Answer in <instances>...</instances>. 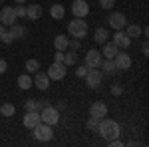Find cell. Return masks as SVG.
I'll use <instances>...</instances> for the list:
<instances>
[{
    "mask_svg": "<svg viewBox=\"0 0 149 147\" xmlns=\"http://www.w3.org/2000/svg\"><path fill=\"white\" fill-rule=\"evenodd\" d=\"M97 133L105 139V141H109V139H115V137L121 135V127L119 123L115 121V119H100V125H97Z\"/></svg>",
    "mask_w": 149,
    "mask_h": 147,
    "instance_id": "6da1fadb",
    "label": "cell"
},
{
    "mask_svg": "<svg viewBox=\"0 0 149 147\" xmlns=\"http://www.w3.org/2000/svg\"><path fill=\"white\" fill-rule=\"evenodd\" d=\"M68 32L74 38H84L88 34V22H84V18H74L68 24Z\"/></svg>",
    "mask_w": 149,
    "mask_h": 147,
    "instance_id": "7a4b0ae2",
    "label": "cell"
},
{
    "mask_svg": "<svg viewBox=\"0 0 149 147\" xmlns=\"http://www.w3.org/2000/svg\"><path fill=\"white\" fill-rule=\"evenodd\" d=\"M86 84H88V88H100L102 86V79H103V72L97 68H88V72H86Z\"/></svg>",
    "mask_w": 149,
    "mask_h": 147,
    "instance_id": "3957f363",
    "label": "cell"
},
{
    "mask_svg": "<svg viewBox=\"0 0 149 147\" xmlns=\"http://www.w3.org/2000/svg\"><path fill=\"white\" fill-rule=\"evenodd\" d=\"M40 117H42V123L46 125H56L58 119H60V113H58L56 107H52V105H46V107H42V111H40Z\"/></svg>",
    "mask_w": 149,
    "mask_h": 147,
    "instance_id": "277c9868",
    "label": "cell"
},
{
    "mask_svg": "<svg viewBox=\"0 0 149 147\" xmlns=\"http://www.w3.org/2000/svg\"><path fill=\"white\" fill-rule=\"evenodd\" d=\"M32 131H34V137L38 139V141H50V139L54 137L52 125H46V123H42V121H40V123L36 125V127L32 129Z\"/></svg>",
    "mask_w": 149,
    "mask_h": 147,
    "instance_id": "5b68a950",
    "label": "cell"
},
{
    "mask_svg": "<svg viewBox=\"0 0 149 147\" xmlns=\"http://www.w3.org/2000/svg\"><path fill=\"white\" fill-rule=\"evenodd\" d=\"M68 66H66V64H64V62H54V64H52V66H50V68H48V78L50 79H64L66 78V72H68Z\"/></svg>",
    "mask_w": 149,
    "mask_h": 147,
    "instance_id": "8992f818",
    "label": "cell"
},
{
    "mask_svg": "<svg viewBox=\"0 0 149 147\" xmlns=\"http://www.w3.org/2000/svg\"><path fill=\"white\" fill-rule=\"evenodd\" d=\"M72 14H74V18H86L90 14V4L86 0H74L72 2Z\"/></svg>",
    "mask_w": 149,
    "mask_h": 147,
    "instance_id": "52a82bcc",
    "label": "cell"
},
{
    "mask_svg": "<svg viewBox=\"0 0 149 147\" xmlns=\"http://www.w3.org/2000/svg\"><path fill=\"white\" fill-rule=\"evenodd\" d=\"M16 20H18V16L14 12V6H4L0 10V22L4 26H12V24H16Z\"/></svg>",
    "mask_w": 149,
    "mask_h": 147,
    "instance_id": "ba28073f",
    "label": "cell"
},
{
    "mask_svg": "<svg viewBox=\"0 0 149 147\" xmlns=\"http://www.w3.org/2000/svg\"><path fill=\"white\" fill-rule=\"evenodd\" d=\"M107 22H109V26L113 28V30H123L127 24V18L125 14H121V12H113L109 18H107Z\"/></svg>",
    "mask_w": 149,
    "mask_h": 147,
    "instance_id": "9c48e42d",
    "label": "cell"
},
{
    "mask_svg": "<svg viewBox=\"0 0 149 147\" xmlns=\"http://www.w3.org/2000/svg\"><path fill=\"white\" fill-rule=\"evenodd\" d=\"M102 52H97V50H90L88 54H86V66L88 68H100V64H102Z\"/></svg>",
    "mask_w": 149,
    "mask_h": 147,
    "instance_id": "30bf717a",
    "label": "cell"
},
{
    "mask_svg": "<svg viewBox=\"0 0 149 147\" xmlns=\"http://www.w3.org/2000/svg\"><path fill=\"white\" fill-rule=\"evenodd\" d=\"M113 64L117 70H129L131 68V58H129V54H121V52H117L113 58Z\"/></svg>",
    "mask_w": 149,
    "mask_h": 147,
    "instance_id": "8fae6325",
    "label": "cell"
},
{
    "mask_svg": "<svg viewBox=\"0 0 149 147\" xmlns=\"http://www.w3.org/2000/svg\"><path fill=\"white\" fill-rule=\"evenodd\" d=\"M90 115L103 119V117L107 115V105H105L103 102H93L92 105H90Z\"/></svg>",
    "mask_w": 149,
    "mask_h": 147,
    "instance_id": "7c38bea8",
    "label": "cell"
},
{
    "mask_svg": "<svg viewBox=\"0 0 149 147\" xmlns=\"http://www.w3.org/2000/svg\"><path fill=\"white\" fill-rule=\"evenodd\" d=\"M40 121H42L40 111H26V115H24V127H28V129H34Z\"/></svg>",
    "mask_w": 149,
    "mask_h": 147,
    "instance_id": "4fadbf2b",
    "label": "cell"
},
{
    "mask_svg": "<svg viewBox=\"0 0 149 147\" xmlns=\"http://www.w3.org/2000/svg\"><path fill=\"white\" fill-rule=\"evenodd\" d=\"M113 44L117 46V48H129V44H131V38L123 32V30H115V36H113Z\"/></svg>",
    "mask_w": 149,
    "mask_h": 147,
    "instance_id": "5bb4252c",
    "label": "cell"
},
{
    "mask_svg": "<svg viewBox=\"0 0 149 147\" xmlns=\"http://www.w3.org/2000/svg\"><path fill=\"white\" fill-rule=\"evenodd\" d=\"M34 84H36L38 90L46 91L48 88H50V78H48V74H42V72L38 70V72H36V78H34Z\"/></svg>",
    "mask_w": 149,
    "mask_h": 147,
    "instance_id": "9a60e30c",
    "label": "cell"
},
{
    "mask_svg": "<svg viewBox=\"0 0 149 147\" xmlns=\"http://www.w3.org/2000/svg\"><path fill=\"white\" fill-rule=\"evenodd\" d=\"M103 46V50H102V56L105 58V60H113L115 58V54L119 52V48L113 44V42H105V44H102Z\"/></svg>",
    "mask_w": 149,
    "mask_h": 147,
    "instance_id": "2e32d148",
    "label": "cell"
},
{
    "mask_svg": "<svg viewBox=\"0 0 149 147\" xmlns=\"http://www.w3.org/2000/svg\"><path fill=\"white\" fill-rule=\"evenodd\" d=\"M8 34L14 38V40H22V38H26V28L24 26H20V24H12L10 26V30H8Z\"/></svg>",
    "mask_w": 149,
    "mask_h": 147,
    "instance_id": "e0dca14e",
    "label": "cell"
},
{
    "mask_svg": "<svg viewBox=\"0 0 149 147\" xmlns=\"http://www.w3.org/2000/svg\"><path fill=\"white\" fill-rule=\"evenodd\" d=\"M26 16H28L30 20H38V18L42 16V6H40V4H30V6H26Z\"/></svg>",
    "mask_w": 149,
    "mask_h": 147,
    "instance_id": "ac0fdd59",
    "label": "cell"
},
{
    "mask_svg": "<svg viewBox=\"0 0 149 147\" xmlns=\"http://www.w3.org/2000/svg\"><path fill=\"white\" fill-rule=\"evenodd\" d=\"M68 38H66V36H62V34H58L56 38H54V48H56V50H60V52H64V50H66V48H68Z\"/></svg>",
    "mask_w": 149,
    "mask_h": 147,
    "instance_id": "d6986e66",
    "label": "cell"
},
{
    "mask_svg": "<svg viewBox=\"0 0 149 147\" xmlns=\"http://www.w3.org/2000/svg\"><path fill=\"white\" fill-rule=\"evenodd\" d=\"M50 14H52V18H54V20H62V18H64V14H66V10H64V6H62V4H54V6L50 8Z\"/></svg>",
    "mask_w": 149,
    "mask_h": 147,
    "instance_id": "ffe728a7",
    "label": "cell"
},
{
    "mask_svg": "<svg viewBox=\"0 0 149 147\" xmlns=\"http://www.w3.org/2000/svg\"><path fill=\"white\" fill-rule=\"evenodd\" d=\"M107 38H109V34H107V30H105V28H97V30H95V34H93V40H95L97 44H105V42H107Z\"/></svg>",
    "mask_w": 149,
    "mask_h": 147,
    "instance_id": "44dd1931",
    "label": "cell"
},
{
    "mask_svg": "<svg viewBox=\"0 0 149 147\" xmlns=\"http://www.w3.org/2000/svg\"><path fill=\"white\" fill-rule=\"evenodd\" d=\"M125 34L129 38H139L141 36V28L137 24H125Z\"/></svg>",
    "mask_w": 149,
    "mask_h": 147,
    "instance_id": "7402d4cb",
    "label": "cell"
},
{
    "mask_svg": "<svg viewBox=\"0 0 149 147\" xmlns=\"http://www.w3.org/2000/svg\"><path fill=\"white\" fill-rule=\"evenodd\" d=\"M100 68H102V72H105V74H115V72H117V68H115V64H113V60H102Z\"/></svg>",
    "mask_w": 149,
    "mask_h": 147,
    "instance_id": "603a6c76",
    "label": "cell"
},
{
    "mask_svg": "<svg viewBox=\"0 0 149 147\" xmlns=\"http://www.w3.org/2000/svg\"><path fill=\"white\" fill-rule=\"evenodd\" d=\"M18 88H22V90H30V88H32V78H30L28 74L18 76Z\"/></svg>",
    "mask_w": 149,
    "mask_h": 147,
    "instance_id": "cb8c5ba5",
    "label": "cell"
},
{
    "mask_svg": "<svg viewBox=\"0 0 149 147\" xmlns=\"http://www.w3.org/2000/svg\"><path fill=\"white\" fill-rule=\"evenodd\" d=\"M14 111H16V107H14L12 103H2V105H0V113H2L4 117H12Z\"/></svg>",
    "mask_w": 149,
    "mask_h": 147,
    "instance_id": "d4e9b609",
    "label": "cell"
},
{
    "mask_svg": "<svg viewBox=\"0 0 149 147\" xmlns=\"http://www.w3.org/2000/svg\"><path fill=\"white\" fill-rule=\"evenodd\" d=\"M26 111H40V100H26Z\"/></svg>",
    "mask_w": 149,
    "mask_h": 147,
    "instance_id": "484cf974",
    "label": "cell"
},
{
    "mask_svg": "<svg viewBox=\"0 0 149 147\" xmlns=\"http://www.w3.org/2000/svg\"><path fill=\"white\" fill-rule=\"evenodd\" d=\"M66 66H74L76 62H78V56H76V50H72V52H68V54H64V60H62Z\"/></svg>",
    "mask_w": 149,
    "mask_h": 147,
    "instance_id": "4316f807",
    "label": "cell"
},
{
    "mask_svg": "<svg viewBox=\"0 0 149 147\" xmlns=\"http://www.w3.org/2000/svg\"><path fill=\"white\" fill-rule=\"evenodd\" d=\"M38 70H40V62H38V60H28V62H26V72L36 74Z\"/></svg>",
    "mask_w": 149,
    "mask_h": 147,
    "instance_id": "83f0119b",
    "label": "cell"
},
{
    "mask_svg": "<svg viewBox=\"0 0 149 147\" xmlns=\"http://www.w3.org/2000/svg\"><path fill=\"white\" fill-rule=\"evenodd\" d=\"M97 125H100V117H90L88 119V129H92V131H97Z\"/></svg>",
    "mask_w": 149,
    "mask_h": 147,
    "instance_id": "f1b7e54d",
    "label": "cell"
},
{
    "mask_svg": "<svg viewBox=\"0 0 149 147\" xmlns=\"http://www.w3.org/2000/svg\"><path fill=\"white\" fill-rule=\"evenodd\" d=\"M14 12H16L18 18H26V6H24V4H18V6L14 8Z\"/></svg>",
    "mask_w": 149,
    "mask_h": 147,
    "instance_id": "f546056e",
    "label": "cell"
},
{
    "mask_svg": "<svg viewBox=\"0 0 149 147\" xmlns=\"http://www.w3.org/2000/svg\"><path fill=\"white\" fill-rule=\"evenodd\" d=\"M115 0H100V6H102L103 10H109V8H113Z\"/></svg>",
    "mask_w": 149,
    "mask_h": 147,
    "instance_id": "4dcf8cb0",
    "label": "cell"
},
{
    "mask_svg": "<svg viewBox=\"0 0 149 147\" xmlns=\"http://www.w3.org/2000/svg\"><path fill=\"white\" fill-rule=\"evenodd\" d=\"M111 93H113V95H121V93H123V88H121L119 84H113V86H111Z\"/></svg>",
    "mask_w": 149,
    "mask_h": 147,
    "instance_id": "1f68e13d",
    "label": "cell"
},
{
    "mask_svg": "<svg viewBox=\"0 0 149 147\" xmlns=\"http://www.w3.org/2000/svg\"><path fill=\"white\" fill-rule=\"evenodd\" d=\"M68 48H72V50H78V48H80V40H78V38L70 40V42H68Z\"/></svg>",
    "mask_w": 149,
    "mask_h": 147,
    "instance_id": "d6a6232c",
    "label": "cell"
},
{
    "mask_svg": "<svg viewBox=\"0 0 149 147\" xmlns=\"http://www.w3.org/2000/svg\"><path fill=\"white\" fill-rule=\"evenodd\" d=\"M86 72H88V66H78V68H76V74H78L80 78L86 76Z\"/></svg>",
    "mask_w": 149,
    "mask_h": 147,
    "instance_id": "836d02e7",
    "label": "cell"
},
{
    "mask_svg": "<svg viewBox=\"0 0 149 147\" xmlns=\"http://www.w3.org/2000/svg\"><path fill=\"white\" fill-rule=\"evenodd\" d=\"M62 60H64V52L56 50V54H54V62H62Z\"/></svg>",
    "mask_w": 149,
    "mask_h": 147,
    "instance_id": "e575fe53",
    "label": "cell"
},
{
    "mask_svg": "<svg viewBox=\"0 0 149 147\" xmlns=\"http://www.w3.org/2000/svg\"><path fill=\"white\" fill-rule=\"evenodd\" d=\"M6 70H8V64H6V60H2V58H0V74H4Z\"/></svg>",
    "mask_w": 149,
    "mask_h": 147,
    "instance_id": "d590c367",
    "label": "cell"
},
{
    "mask_svg": "<svg viewBox=\"0 0 149 147\" xmlns=\"http://www.w3.org/2000/svg\"><path fill=\"white\" fill-rule=\"evenodd\" d=\"M2 42H4V44H10V42H14V38H12V36L8 34V30H6V36L2 38Z\"/></svg>",
    "mask_w": 149,
    "mask_h": 147,
    "instance_id": "8d00e7d4",
    "label": "cell"
},
{
    "mask_svg": "<svg viewBox=\"0 0 149 147\" xmlns=\"http://www.w3.org/2000/svg\"><path fill=\"white\" fill-rule=\"evenodd\" d=\"M4 36H6V26H4V24H0V40H2Z\"/></svg>",
    "mask_w": 149,
    "mask_h": 147,
    "instance_id": "74e56055",
    "label": "cell"
},
{
    "mask_svg": "<svg viewBox=\"0 0 149 147\" xmlns=\"http://www.w3.org/2000/svg\"><path fill=\"white\" fill-rule=\"evenodd\" d=\"M141 52H143L145 56L149 54V46H147V42H143V46H141Z\"/></svg>",
    "mask_w": 149,
    "mask_h": 147,
    "instance_id": "f35d334b",
    "label": "cell"
},
{
    "mask_svg": "<svg viewBox=\"0 0 149 147\" xmlns=\"http://www.w3.org/2000/svg\"><path fill=\"white\" fill-rule=\"evenodd\" d=\"M16 4H26V0H14Z\"/></svg>",
    "mask_w": 149,
    "mask_h": 147,
    "instance_id": "ab89813d",
    "label": "cell"
},
{
    "mask_svg": "<svg viewBox=\"0 0 149 147\" xmlns=\"http://www.w3.org/2000/svg\"><path fill=\"white\" fill-rule=\"evenodd\" d=\"M0 2H2V0H0Z\"/></svg>",
    "mask_w": 149,
    "mask_h": 147,
    "instance_id": "60d3db41",
    "label": "cell"
}]
</instances>
